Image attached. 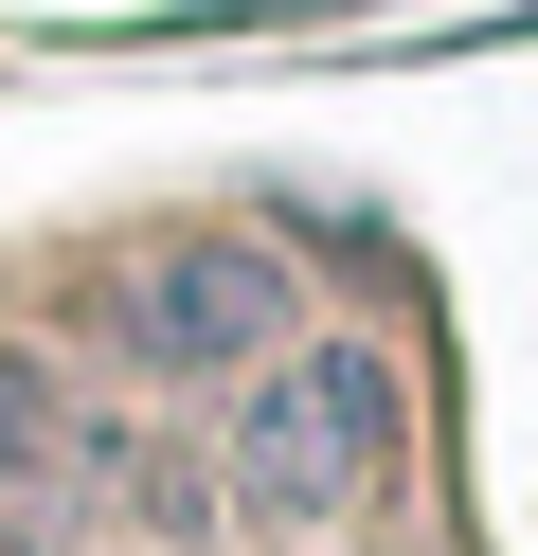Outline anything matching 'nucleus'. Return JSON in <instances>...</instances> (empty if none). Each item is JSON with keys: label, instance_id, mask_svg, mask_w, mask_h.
<instances>
[{"label": "nucleus", "instance_id": "obj_1", "mask_svg": "<svg viewBox=\"0 0 538 556\" xmlns=\"http://www.w3.org/2000/svg\"><path fill=\"white\" fill-rule=\"evenodd\" d=\"M395 431H413V395H395L377 341H287L234 413V503L251 520H341V503L395 484Z\"/></svg>", "mask_w": 538, "mask_h": 556}, {"label": "nucleus", "instance_id": "obj_2", "mask_svg": "<svg viewBox=\"0 0 538 556\" xmlns=\"http://www.w3.org/2000/svg\"><path fill=\"white\" fill-rule=\"evenodd\" d=\"M108 341L143 377H270L287 359V269L251 233H162V252L108 269Z\"/></svg>", "mask_w": 538, "mask_h": 556}, {"label": "nucleus", "instance_id": "obj_3", "mask_svg": "<svg viewBox=\"0 0 538 556\" xmlns=\"http://www.w3.org/2000/svg\"><path fill=\"white\" fill-rule=\"evenodd\" d=\"M108 467H126V448H108V431H72V413L36 395L18 359H0V539H18V556H54V539H72V503H90Z\"/></svg>", "mask_w": 538, "mask_h": 556}]
</instances>
